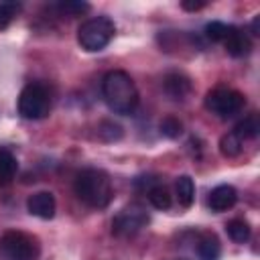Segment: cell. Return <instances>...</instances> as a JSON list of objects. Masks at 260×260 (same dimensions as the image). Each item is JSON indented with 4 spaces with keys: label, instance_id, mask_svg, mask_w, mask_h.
Segmentation results:
<instances>
[{
    "label": "cell",
    "instance_id": "cell-1",
    "mask_svg": "<svg viewBox=\"0 0 260 260\" xmlns=\"http://www.w3.org/2000/svg\"><path fill=\"white\" fill-rule=\"evenodd\" d=\"M102 95H104V102L108 104V108L114 114H122V116L132 114L140 100L136 83L132 81V77L126 71H120V69L108 71L104 75Z\"/></svg>",
    "mask_w": 260,
    "mask_h": 260
},
{
    "label": "cell",
    "instance_id": "cell-2",
    "mask_svg": "<svg viewBox=\"0 0 260 260\" xmlns=\"http://www.w3.org/2000/svg\"><path fill=\"white\" fill-rule=\"evenodd\" d=\"M75 195L89 207H106L112 201L110 177L100 169H83L75 177Z\"/></svg>",
    "mask_w": 260,
    "mask_h": 260
},
{
    "label": "cell",
    "instance_id": "cell-3",
    "mask_svg": "<svg viewBox=\"0 0 260 260\" xmlns=\"http://www.w3.org/2000/svg\"><path fill=\"white\" fill-rule=\"evenodd\" d=\"M114 32H116V24L112 18L93 16L77 28V43L81 45V49L95 53L108 47V43L114 39Z\"/></svg>",
    "mask_w": 260,
    "mask_h": 260
},
{
    "label": "cell",
    "instance_id": "cell-4",
    "mask_svg": "<svg viewBox=\"0 0 260 260\" xmlns=\"http://www.w3.org/2000/svg\"><path fill=\"white\" fill-rule=\"evenodd\" d=\"M41 246L35 236L10 230L0 236V260H37Z\"/></svg>",
    "mask_w": 260,
    "mask_h": 260
},
{
    "label": "cell",
    "instance_id": "cell-5",
    "mask_svg": "<svg viewBox=\"0 0 260 260\" xmlns=\"http://www.w3.org/2000/svg\"><path fill=\"white\" fill-rule=\"evenodd\" d=\"M51 110L49 91L41 83H28L18 95V114L26 120H41Z\"/></svg>",
    "mask_w": 260,
    "mask_h": 260
},
{
    "label": "cell",
    "instance_id": "cell-6",
    "mask_svg": "<svg viewBox=\"0 0 260 260\" xmlns=\"http://www.w3.org/2000/svg\"><path fill=\"white\" fill-rule=\"evenodd\" d=\"M148 223V211L142 203L132 201L126 207H122L116 217L112 219V234L120 238H130L138 234L144 225Z\"/></svg>",
    "mask_w": 260,
    "mask_h": 260
},
{
    "label": "cell",
    "instance_id": "cell-7",
    "mask_svg": "<svg viewBox=\"0 0 260 260\" xmlns=\"http://www.w3.org/2000/svg\"><path fill=\"white\" fill-rule=\"evenodd\" d=\"M246 104V98L232 87H215L205 95V108L217 118L236 116Z\"/></svg>",
    "mask_w": 260,
    "mask_h": 260
},
{
    "label": "cell",
    "instance_id": "cell-8",
    "mask_svg": "<svg viewBox=\"0 0 260 260\" xmlns=\"http://www.w3.org/2000/svg\"><path fill=\"white\" fill-rule=\"evenodd\" d=\"M26 209H28V213L35 215V217L51 219V217L55 215L57 201H55L53 193H49V191H39V193H32V195L26 199Z\"/></svg>",
    "mask_w": 260,
    "mask_h": 260
},
{
    "label": "cell",
    "instance_id": "cell-9",
    "mask_svg": "<svg viewBox=\"0 0 260 260\" xmlns=\"http://www.w3.org/2000/svg\"><path fill=\"white\" fill-rule=\"evenodd\" d=\"M236 201H238V191L232 185H217L215 189H211V193L207 197V205L215 213L232 209L236 205Z\"/></svg>",
    "mask_w": 260,
    "mask_h": 260
},
{
    "label": "cell",
    "instance_id": "cell-10",
    "mask_svg": "<svg viewBox=\"0 0 260 260\" xmlns=\"http://www.w3.org/2000/svg\"><path fill=\"white\" fill-rule=\"evenodd\" d=\"M165 91L169 93L171 100L175 102H183L191 95L193 85L189 81V77H185L183 73H169L165 77Z\"/></svg>",
    "mask_w": 260,
    "mask_h": 260
},
{
    "label": "cell",
    "instance_id": "cell-11",
    "mask_svg": "<svg viewBox=\"0 0 260 260\" xmlns=\"http://www.w3.org/2000/svg\"><path fill=\"white\" fill-rule=\"evenodd\" d=\"M223 45H225V51L232 55V57H244L250 53L252 49V43L248 39V35L236 26H230L225 39H223Z\"/></svg>",
    "mask_w": 260,
    "mask_h": 260
},
{
    "label": "cell",
    "instance_id": "cell-12",
    "mask_svg": "<svg viewBox=\"0 0 260 260\" xmlns=\"http://www.w3.org/2000/svg\"><path fill=\"white\" fill-rule=\"evenodd\" d=\"M197 256L199 260H219L221 256V246L215 234L207 232L201 234V238L197 240Z\"/></svg>",
    "mask_w": 260,
    "mask_h": 260
},
{
    "label": "cell",
    "instance_id": "cell-13",
    "mask_svg": "<svg viewBox=\"0 0 260 260\" xmlns=\"http://www.w3.org/2000/svg\"><path fill=\"white\" fill-rule=\"evenodd\" d=\"M175 189H177V199L183 207H191V203L195 201V185H193V179L189 175H181L175 183Z\"/></svg>",
    "mask_w": 260,
    "mask_h": 260
},
{
    "label": "cell",
    "instance_id": "cell-14",
    "mask_svg": "<svg viewBox=\"0 0 260 260\" xmlns=\"http://www.w3.org/2000/svg\"><path fill=\"white\" fill-rule=\"evenodd\" d=\"M16 169H18V162H16V156L8 150V148H0V183H10L16 175Z\"/></svg>",
    "mask_w": 260,
    "mask_h": 260
},
{
    "label": "cell",
    "instance_id": "cell-15",
    "mask_svg": "<svg viewBox=\"0 0 260 260\" xmlns=\"http://www.w3.org/2000/svg\"><path fill=\"white\" fill-rule=\"evenodd\" d=\"M225 232H228V236H230L236 244H244V242H248L250 236H252V228H250V223H248L246 219H240V217L228 221Z\"/></svg>",
    "mask_w": 260,
    "mask_h": 260
},
{
    "label": "cell",
    "instance_id": "cell-16",
    "mask_svg": "<svg viewBox=\"0 0 260 260\" xmlns=\"http://www.w3.org/2000/svg\"><path fill=\"white\" fill-rule=\"evenodd\" d=\"M146 193H148V201L152 203V207H156V209L171 207V193L162 183H154Z\"/></svg>",
    "mask_w": 260,
    "mask_h": 260
},
{
    "label": "cell",
    "instance_id": "cell-17",
    "mask_svg": "<svg viewBox=\"0 0 260 260\" xmlns=\"http://www.w3.org/2000/svg\"><path fill=\"white\" fill-rule=\"evenodd\" d=\"M242 146H244V140H240L234 132H228L219 138V152L228 158H234L242 152Z\"/></svg>",
    "mask_w": 260,
    "mask_h": 260
},
{
    "label": "cell",
    "instance_id": "cell-18",
    "mask_svg": "<svg viewBox=\"0 0 260 260\" xmlns=\"http://www.w3.org/2000/svg\"><path fill=\"white\" fill-rule=\"evenodd\" d=\"M232 132H234L240 140H244V138H256L258 132H260V126H258L256 116H248V118H244L242 122L236 124V128H234Z\"/></svg>",
    "mask_w": 260,
    "mask_h": 260
},
{
    "label": "cell",
    "instance_id": "cell-19",
    "mask_svg": "<svg viewBox=\"0 0 260 260\" xmlns=\"http://www.w3.org/2000/svg\"><path fill=\"white\" fill-rule=\"evenodd\" d=\"M158 128H160V134L167 136V138H177V136L183 132V124H181V120H177L175 116L162 118V122H160Z\"/></svg>",
    "mask_w": 260,
    "mask_h": 260
},
{
    "label": "cell",
    "instance_id": "cell-20",
    "mask_svg": "<svg viewBox=\"0 0 260 260\" xmlns=\"http://www.w3.org/2000/svg\"><path fill=\"white\" fill-rule=\"evenodd\" d=\"M18 10H20L18 2H0V28H6L14 20Z\"/></svg>",
    "mask_w": 260,
    "mask_h": 260
},
{
    "label": "cell",
    "instance_id": "cell-21",
    "mask_svg": "<svg viewBox=\"0 0 260 260\" xmlns=\"http://www.w3.org/2000/svg\"><path fill=\"white\" fill-rule=\"evenodd\" d=\"M98 134H100L104 140H118V138L122 136V128H120L118 124L110 122V120H104V122H100V126H98Z\"/></svg>",
    "mask_w": 260,
    "mask_h": 260
},
{
    "label": "cell",
    "instance_id": "cell-22",
    "mask_svg": "<svg viewBox=\"0 0 260 260\" xmlns=\"http://www.w3.org/2000/svg\"><path fill=\"white\" fill-rule=\"evenodd\" d=\"M228 30H230L228 24H223V22H219V20H213V22H209V24L205 26V37H207L209 41H223L225 35H228Z\"/></svg>",
    "mask_w": 260,
    "mask_h": 260
},
{
    "label": "cell",
    "instance_id": "cell-23",
    "mask_svg": "<svg viewBox=\"0 0 260 260\" xmlns=\"http://www.w3.org/2000/svg\"><path fill=\"white\" fill-rule=\"evenodd\" d=\"M59 8H61L63 12L77 14V12L87 10V8H89V4H85V2H61V4H59Z\"/></svg>",
    "mask_w": 260,
    "mask_h": 260
},
{
    "label": "cell",
    "instance_id": "cell-24",
    "mask_svg": "<svg viewBox=\"0 0 260 260\" xmlns=\"http://www.w3.org/2000/svg\"><path fill=\"white\" fill-rule=\"evenodd\" d=\"M203 6H205L203 0H201V2H193V0H183V2H181V8H183V10H191V12H193V10H201Z\"/></svg>",
    "mask_w": 260,
    "mask_h": 260
},
{
    "label": "cell",
    "instance_id": "cell-25",
    "mask_svg": "<svg viewBox=\"0 0 260 260\" xmlns=\"http://www.w3.org/2000/svg\"><path fill=\"white\" fill-rule=\"evenodd\" d=\"M177 260H187V258H177Z\"/></svg>",
    "mask_w": 260,
    "mask_h": 260
}]
</instances>
